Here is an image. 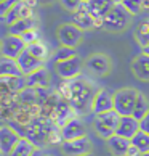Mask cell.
I'll use <instances>...</instances> for the list:
<instances>
[{
	"instance_id": "cell-14",
	"label": "cell",
	"mask_w": 149,
	"mask_h": 156,
	"mask_svg": "<svg viewBox=\"0 0 149 156\" xmlns=\"http://www.w3.org/2000/svg\"><path fill=\"white\" fill-rule=\"evenodd\" d=\"M140 130H141V127H140V121L138 119H135L133 116H122L116 134L131 140V138L138 134Z\"/></svg>"
},
{
	"instance_id": "cell-36",
	"label": "cell",
	"mask_w": 149,
	"mask_h": 156,
	"mask_svg": "<svg viewBox=\"0 0 149 156\" xmlns=\"http://www.w3.org/2000/svg\"><path fill=\"white\" fill-rule=\"evenodd\" d=\"M31 156H45V154H43V151H42L40 148H36V150H34V153H32Z\"/></svg>"
},
{
	"instance_id": "cell-16",
	"label": "cell",
	"mask_w": 149,
	"mask_h": 156,
	"mask_svg": "<svg viewBox=\"0 0 149 156\" xmlns=\"http://www.w3.org/2000/svg\"><path fill=\"white\" fill-rule=\"evenodd\" d=\"M131 71H133L136 79L149 82V55L143 53V51L140 55H136L131 61Z\"/></svg>"
},
{
	"instance_id": "cell-27",
	"label": "cell",
	"mask_w": 149,
	"mask_h": 156,
	"mask_svg": "<svg viewBox=\"0 0 149 156\" xmlns=\"http://www.w3.org/2000/svg\"><path fill=\"white\" fill-rule=\"evenodd\" d=\"M27 50H29L34 56H37L39 60H42V61H45L48 58V47L42 42V40H37V42L27 45Z\"/></svg>"
},
{
	"instance_id": "cell-3",
	"label": "cell",
	"mask_w": 149,
	"mask_h": 156,
	"mask_svg": "<svg viewBox=\"0 0 149 156\" xmlns=\"http://www.w3.org/2000/svg\"><path fill=\"white\" fill-rule=\"evenodd\" d=\"M138 90L125 87L120 89L114 94V109L120 114V116H131L135 109V103L138 98Z\"/></svg>"
},
{
	"instance_id": "cell-43",
	"label": "cell",
	"mask_w": 149,
	"mask_h": 156,
	"mask_svg": "<svg viewBox=\"0 0 149 156\" xmlns=\"http://www.w3.org/2000/svg\"><path fill=\"white\" fill-rule=\"evenodd\" d=\"M83 2H85V3H87V2H88V0H83Z\"/></svg>"
},
{
	"instance_id": "cell-8",
	"label": "cell",
	"mask_w": 149,
	"mask_h": 156,
	"mask_svg": "<svg viewBox=\"0 0 149 156\" xmlns=\"http://www.w3.org/2000/svg\"><path fill=\"white\" fill-rule=\"evenodd\" d=\"M24 18H34V7H31L27 2H24V0H21L19 3H16L13 8H11L10 11L5 16H2V20L3 21V24H15L16 21H19V20H24Z\"/></svg>"
},
{
	"instance_id": "cell-21",
	"label": "cell",
	"mask_w": 149,
	"mask_h": 156,
	"mask_svg": "<svg viewBox=\"0 0 149 156\" xmlns=\"http://www.w3.org/2000/svg\"><path fill=\"white\" fill-rule=\"evenodd\" d=\"M36 26H37L36 18H24V20H19L15 24L10 26V34H13V36H22L27 31L36 29Z\"/></svg>"
},
{
	"instance_id": "cell-7",
	"label": "cell",
	"mask_w": 149,
	"mask_h": 156,
	"mask_svg": "<svg viewBox=\"0 0 149 156\" xmlns=\"http://www.w3.org/2000/svg\"><path fill=\"white\" fill-rule=\"evenodd\" d=\"M82 66H83V63L80 60V56L76 55L66 61L56 63V73L64 80H72V79H77L79 74L82 73Z\"/></svg>"
},
{
	"instance_id": "cell-1",
	"label": "cell",
	"mask_w": 149,
	"mask_h": 156,
	"mask_svg": "<svg viewBox=\"0 0 149 156\" xmlns=\"http://www.w3.org/2000/svg\"><path fill=\"white\" fill-rule=\"evenodd\" d=\"M95 95H96V92L88 80H85V79L69 80V98H67V101L72 105L76 113L83 114V113L90 111Z\"/></svg>"
},
{
	"instance_id": "cell-32",
	"label": "cell",
	"mask_w": 149,
	"mask_h": 156,
	"mask_svg": "<svg viewBox=\"0 0 149 156\" xmlns=\"http://www.w3.org/2000/svg\"><path fill=\"white\" fill-rule=\"evenodd\" d=\"M19 2L21 0H0V18L5 16L16 3H19Z\"/></svg>"
},
{
	"instance_id": "cell-23",
	"label": "cell",
	"mask_w": 149,
	"mask_h": 156,
	"mask_svg": "<svg viewBox=\"0 0 149 156\" xmlns=\"http://www.w3.org/2000/svg\"><path fill=\"white\" fill-rule=\"evenodd\" d=\"M36 148H37V147L34 145L29 138L22 137L21 140L16 143V147L13 148V151L10 153V156H31Z\"/></svg>"
},
{
	"instance_id": "cell-35",
	"label": "cell",
	"mask_w": 149,
	"mask_h": 156,
	"mask_svg": "<svg viewBox=\"0 0 149 156\" xmlns=\"http://www.w3.org/2000/svg\"><path fill=\"white\" fill-rule=\"evenodd\" d=\"M127 156H141V151L136 147H133L131 145L130 148H128V153H127Z\"/></svg>"
},
{
	"instance_id": "cell-6",
	"label": "cell",
	"mask_w": 149,
	"mask_h": 156,
	"mask_svg": "<svg viewBox=\"0 0 149 156\" xmlns=\"http://www.w3.org/2000/svg\"><path fill=\"white\" fill-rule=\"evenodd\" d=\"M58 40L63 47H77L82 40V29H79L76 24H61L58 27Z\"/></svg>"
},
{
	"instance_id": "cell-20",
	"label": "cell",
	"mask_w": 149,
	"mask_h": 156,
	"mask_svg": "<svg viewBox=\"0 0 149 156\" xmlns=\"http://www.w3.org/2000/svg\"><path fill=\"white\" fill-rule=\"evenodd\" d=\"M26 79H27V87L29 89H43L48 85V74L43 68H40L36 73L26 76Z\"/></svg>"
},
{
	"instance_id": "cell-18",
	"label": "cell",
	"mask_w": 149,
	"mask_h": 156,
	"mask_svg": "<svg viewBox=\"0 0 149 156\" xmlns=\"http://www.w3.org/2000/svg\"><path fill=\"white\" fill-rule=\"evenodd\" d=\"M107 148L114 156H127L128 148L131 147V140L125 137H120L117 134H114L111 138H107Z\"/></svg>"
},
{
	"instance_id": "cell-34",
	"label": "cell",
	"mask_w": 149,
	"mask_h": 156,
	"mask_svg": "<svg viewBox=\"0 0 149 156\" xmlns=\"http://www.w3.org/2000/svg\"><path fill=\"white\" fill-rule=\"evenodd\" d=\"M140 127H141V130H143V132L149 134V113L140 121Z\"/></svg>"
},
{
	"instance_id": "cell-9",
	"label": "cell",
	"mask_w": 149,
	"mask_h": 156,
	"mask_svg": "<svg viewBox=\"0 0 149 156\" xmlns=\"http://www.w3.org/2000/svg\"><path fill=\"white\" fill-rule=\"evenodd\" d=\"M59 129H61V135H63V140L64 142H71V140L87 137V129H85L83 122L79 118H71Z\"/></svg>"
},
{
	"instance_id": "cell-26",
	"label": "cell",
	"mask_w": 149,
	"mask_h": 156,
	"mask_svg": "<svg viewBox=\"0 0 149 156\" xmlns=\"http://www.w3.org/2000/svg\"><path fill=\"white\" fill-rule=\"evenodd\" d=\"M131 145L138 148L140 151H141V154H143V153H147V151H149V134L140 130L138 134L131 138Z\"/></svg>"
},
{
	"instance_id": "cell-19",
	"label": "cell",
	"mask_w": 149,
	"mask_h": 156,
	"mask_svg": "<svg viewBox=\"0 0 149 156\" xmlns=\"http://www.w3.org/2000/svg\"><path fill=\"white\" fill-rule=\"evenodd\" d=\"M15 76H24L16 60L11 58H0V77H15Z\"/></svg>"
},
{
	"instance_id": "cell-15",
	"label": "cell",
	"mask_w": 149,
	"mask_h": 156,
	"mask_svg": "<svg viewBox=\"0 0 149 156\" xmlns=\"http://www.w3.org/2000/svg\"><path fill=\"white\" fill-rule=\"evenodd\" d=\"M114 5L117 3H114L112 0H88L85 7L95 20H104V16L112 10Z\"/></svg>"
},
{
	"instance_id": "cell-11",
	"label": "cell",
	"mask_w": 149,
	"mask_h": 156,
	"mask_svg": "<svg viewBox=\"0 0 149 156\" xmlns=\"http://www.w3.org/2000/svg\"><path fill=\"white\" fill-rule=\"evenodd\" d=\"M87 68L90 69L93 74H98V76H106L107 73L111 71V60L107 55L103 53H95L87 58L85 61Z\"/></svg>"
},
{
	"instance_id": "cell-17",
	"label": "cell",
	"mask_w": 149,
	"mask_h": 156,
	"mask_svg": "<svg viewBox=\"0 0 149 156\" xmlns=\"http://www.w3.org/2000/svg\"><path fill=\"white\" fill-rule=\"evenodd\" d=\"M72 24H76L79 29H82V31H87V29H93V27H96V20L91 16V13L83 5L79 11L72 13Z\"/></svg>"
},
{
	"instance_id": "cell-10",
	"label": "cell",
	"mask_w": 149,
	"mask_h": 156,
	"mask_svg": "<svg viewBox=\"0 0 149 156\" xmlns=\"http://www.w3.org/2000/svg\"><path fill=\"white\" fill-rule=\"evenodd\" d=\"M91 143L87 137L83 138H77V140H71V142H63L61 143V151L66 156H82L90 153Z\"/></svg>"
},
{
	"instance_id": "cell-33",
	"label": "cell",
	"mask_w": 149,
	"mask_h": 156,
	"mask_svg": "<svg viewBox=\"0 0 149 156\" xmlns=\"http://www.w3.org/2000/svg\"><path fill=\"white\" fill-rule=\"evenodd\" d=\"M19 37L26 42V45H31V44H34V42H37V40H40V39H39V32H37L36 29L27 31V32H24V34H22V36H19Z\"/></svg>"
},
{
	"instance_id": "cell-12",
	"label": "cell",
	"mask_w": 149,
	"mask_h": 156,
	"mask_svg": "<svg viewBox=\"0 0 149 156\" xmlns=\"http://www.w3.org/2000/svg\"><path fill=\"white\" fill-rule=\"evenodd\" d=\"M114 109V94H109L107 90H98L96 95L93 98V105H91V111L96 114H101V113H107Z\"/></svg>"
},
{
	"instance_id": "cell-28",
	"label": "cell",
	"mask_w": 149,
	"mask_h": 156,
	"mask_svg": "<svg viewBox=\"0 0 149 156\" xmlns=\"http://www.w3.org/2000/svg\"><path fill=\"white\" fill-rule=\"evenodd\" d=\"M93 127H95L96 134H98L101 138H104V140H107V138H111L114 134H116V130H112L111 127H107L106 124H103L101 121H98V119H95V124H93Z\"/></svg>"
},
{
	"instance_id": "cell-39",
	"label": "cell",
	"mask_w": 149,
	"mask_h": 156,
	"mask_svg": "<svg viewBox=\"0 0 149 156\" xmlns=\"http://www.w3.org/2000/svg\"><path fill=\"white\" fill-rule=\"evenodd\" d=\"M143 53H146V55H149V44L146 45V47H143Z\"/></svg>"
},
{
	"instance_id": "cell-42",
	"label": "cell",
	"mask_w": 149,
	"mask_h": 156,
	"mask_svg": "<svg viewBox=\"0 0 149 156\" xmlns=\"http://www.w3.org/2000/svg\"><path fill=\"white\" fill-rule=\"evenodd\" d=\"M141 156H149V151H147V153H143Z\"/></svg>"
},
{
	"instance_id": "cell-13",
	"label": "cell",
	"mask_w": 149,
	"mask_h": 156,
	"mask_svg": "<svg viewBox=\"0 0 149 156\" xmlns=\"http://www.w3.org/2000/svg\"><path fill=\"white\" fill-rule=\"evenodd\" d=\"M16 61H18V65H19V68H21V71H22L24 76H29V74L36 73L37 69L43 68V61L39 60L37 56H34L27 48L18 56V60H16Z\"/></svg>"
},
{
	"instance_id": "cell-41",
	"label": "cell",
	"mask_w": 149,
	"mask_h": 156,
	"mask_svg": "<svg viewBox=\"0 0 149 156\" xmlns=\"http://www.w3.org/2000/svg\"><path fill=\"white\" fill-rule=\"evenodd\" d=\"M82 156H93V154H91V153H87V154H82Z\"/></svg>"
},
{
	"instance_id": "cell-31",
	"label": "cell",
	"mask_w": 149,
	"mask_h": 156,
	"mask_svg": "<svg viewBox=\"0 0 149 156\" xmlns=\"http://www.w3.org/2000/svg\"><path fill=\"white\" fill-rule=\"evenodd\" d=\"M59 2L64 7V10L71 11V13H76V11H79L85 5L83 0H59Z\"/></svg>"
},
{
	"instance_id": "cell-22",
	"label": "cell",
	"mask_w": 149,
	"mask_h": 156,
	"mask_svg": "<svg viewBox=\"0 0 149 156\" xmlns=\"http://www.w3.org/2000/svg\"><path fill=\"white\" fill-rule=\"evenodd\" d=\"M95 119L101 121L103 124H106L107 127H111L112 130H117V127H119V124H120V119H122V116H120L116 109H111V111H107V113L96 114Z\"/></svg>"
},
{
	"instance_id": "cell-29",
	"label": "cell",
	"mask_w": 149,
	"mask_h": 156,
	"mask_svg": "<svg viewBox=\"0 0 149 156\" xmlns=\"http://www.w3.org/2000/svg\"><path fill=\"white\" fill-rule=\"evenodd\" d=\"M76 55H77V53L74 51V48H71V47H61V48L55 53L53 60H55V63H61V61H66V60L72 58V56H76Z\"/></svg>"
},
{
	"instance_id": "cell-40",
	"label": "cell",
	"mask_w": 149,
	"mask_h": 156,
	"mask_svg": "<svg viewBox=\"0 0 149 156\" xmlns=\"http://www.w3.org/2000/svg\"><path fill=\"white\" fill-rule=\"evenodd\" d=\"M114 3H122V0H112Z\"/></svg>"
},
{
	"instance_id": "cell-38",
	"label": "cell",
	"mask_w": 149,
	"mask_h": 156,
	"mask_svg": "<svg viewBox=\"0 0 149 156\" xmlns=\"http://www.w3.org/2000/svg\"><path fill=\"white\" fill-rule=\"evenodd\" d=\"M143 10H149V0H143Z\"/></svg>"
},
{
	"instance_id": "cell-24",
	"label": "cell",
	"mask_w": 149,
	"mask_h": 156,
	"mask_svg": "<svg viewBox=\"0 0 149 156\" xmlns=\"http://www.w3.org/2000/svg\"><path fill=\"white\" fill-rule=\"evenodd\" d=\"M147 113H149V101H147V98L143 94H138V98H136L135 109H133V114H131V116H133L135 119L141 121Z\"/></svg>"
},
{
	"instance_id": "cell-44",
	"label": "cell",
	"mask_w": 149,
	"mask_h": 156,
	"mask_svg": "<svg viewBox=\"0 0 149 156\" xmlns=\"http://www.w3.org/2000/svg\"><path fill=\"white\" fill-rule=\"evenodd\" d=\"M24 2H27V0H24Z\"/></svg>"
},
{
	"instance_id": "cell-5",
	"label": "cell",
	"mask_w": 149,
	"mask_h": 156,
	"mask_svg": "<svg viewBox=\"0 0 149 156\" xmlns=\"http://www.w3.org/2000/svg\"><path fill=\"white\" fill-rule=\"evenodd\" d=\"M21 138V134L13 127L7 124L0 127V153H2V156H10V153L13 151V148Z\"/></svg>"
},
{
	"instance_id": "cell-37",
	"label": "cell",
	"mask_w": 149,
	"mask_h": 156,
	"mask_svg": "<svg viewBox=\"0 0 149 156\" xmlns=\"http://www.w3.org/2000/svg\"><path fill=\"white\" fill-rule=\"evenodd\" d=\"M37 2H39V5H48L51 2H55V0H37Z\"/></svg>"
},
{
	"instance_id": "cell-4",
	"label": "cell",
	"mask_w": 149,
	"mask_h": 156,
	"mask_svg": "<svg viewBox=\"0 0 149 156\" xmlns=\"http://www.w3.org/2000/svg\"><path fill=\"white\" fill-rule=\"evenodd\" d=\"M27 48L26 42L22 40L19 36H5L0 42V55L5 58H11V60H18V56Z\"/></svg>"
},
{
	"instance_id": "cell-25",
	"label": "cell",
	"mask_w": 149,
	"mask_h": 156,
	"mask_svg": "<svg viewBox=\"0 0 149 156\" xmlns=\"http://www.w3.org/2000/svg\"><path fill=\"white\" fill-rule=\"evenodd\" d=\"M135 39H136V42L141 45V48L146 47L149 44V20H144L143 23H140V24L136 26Z\"/></svg>"
},
{
	"instance_id": "cell-2",
	"label": "cell",
	"mask_w": 149,
	"mask_h": 156,
	"mask_svg": "<svg viewBox=\"0 0 149 156\" xmlns=\"http://www.w3.org/2000/svg\"><path fill=\"white\" fill-rule=\"evenodd\" d=\"M131 13H128V10L124 7L122 3L114 5L112 10L104 16L103 20V29L109 31V32H120L124 29H127L130 21H131Z\"/></svg>"
},
{
	"instance_id": "cell-30",
	"label": "cell",
	"mask_w": 149,
	"mask_h": 156,
	"mask_svg": "<svg viewBox=\"0 0 149 156\" xmlns=\"http://www.w3.org/2000/svg\"><path fill=\"white\" fill-rule=\"evenodd\" d=\"M122 5L131 15H138L143 11V0H122Z\"/></svg>"
}]
</instances>
